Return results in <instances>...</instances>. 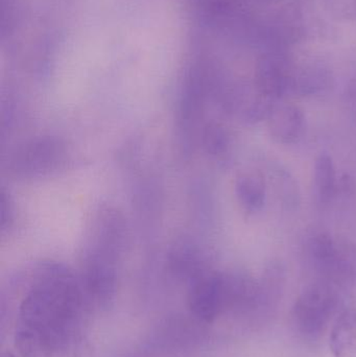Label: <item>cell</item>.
I'll return each mask as SVG.
<instances>
[{
	"mask_svg": "<svg viewBox=\"0 0 356 357\" xmlns=\"http://www.w3.org/2000/svg\"><path fill=\"white\" fill-rule=\"evenodd\" d=\"M81 281L89 301L102 310L110 308L117 289L115 257L92 251L84 266Z\"/></svg>",
	"mask_w": 356,
	"mask_h": 357,
	"instance_id": "cell-3",
	"label": "cell"
},
{
	"mask_svg": "<svg viewBox=\"0 0 356 357\" xmlns=\"http://www.w3.org/2000/svg\"><path fill=\"white\" fill-rule=\"evenodd\" d=\"M314 182L318 202L330 204L338 193L339 181L332 156L323 153L316 159Z\"/></svg>",
	"mask_w": 356,
	"mask_h": 357,
	"instance_id": "cell-11",
	"label": "cell"
},
{
	"mask_svg": "<svg viewBox=\"0 0 356 357\" xmlns=\"http://www.w3.org/2000/svg\"><path fill=\"white\" fill-rule=\"evenodd\" d=\"M277 187L282 201L288 208H295L299 204L298 187L294 178L282 169L277 171Z\"/></svg>",
	"mask_w": 356,
	"mask_h": 357,
	"instance_id": "cell-14",
	"label": "cell"
},
{
	"mask_svg": "<svg viewBox=\"0 0 356 357\" xmlns=\"http://www.w3.org/2000/svg\"><path fill=\"white\" fill-rule=\"evenodd\" d=\"M205 146L210 154L221 156L230 146L229 135L223 126L212 123L207 126L204 135Z\"/></svg>",
	"mask_w": 356,
	"mask_h": 357,
	"instance_id": "cell-13",
	"label": "cell"
},
{
	"mask_svg": "<svg viewBox=\"0 0 356 357\" xmlns=\"http://www.w3.org/2000/svg\"><path fill=\"white\" fill-rule=\"evenodd\" d=\"M340 298L332 283L318 281L307 285L295 301L292 319L299 333L307 337H320L338 310Z\"/></svg>",
	"mask_w": 356,
	"mask_h": 357,
	"instance_id": "cell-2",
	"label": "cell"
},
{
	"mask_svg": "<svg viewBox=\"0 0 356 357\" xmlns=\"http://www.w3.org/2000/svg\"><path fill=\"white\" fill-rule=\"evenodd\" d=\"M332 85V75L321 66H309L295 71L292 92L302 96L321 93Z\"/></svg>",
	"mask_w": 356,
	"mask_h": 357,
	"instance_id": "cell-12",
	"label": "cell"
},
{
	"mask_svg": "<svg viewBox=\"0 0 356 357\" xmlns=\"http://www.w3.org/2000/svg\"><path fill=\"white\" fill-rule=\"evenodd\" d=\"M334 357H356V310H346L339 317L330 333Z\"/></svg>",
	"mask_w": 356,
	"mask_h": 357,
	"instance_id": "cell-10",
	"label": "cell"
},
{
	"mask_svg": "<svg viewBox=\"0 0 356 357\" xmlns=\"http://www.w3.org/2000/svg\"><path fill=\"white\" fill-rule=\"evenodd\" d=\"M307 254L314 268L326 279V282L336 283L340 266V241L327 233H318L309 239Z\"/></svg>",
	"mask_w": 356,
	"mask_h": 357,
	"instance_id": "cell-8",
	"label": "cell"
},
{
	"mask_svg": "<svg viewBox=\"0 0 356 357\" xmlns=\"http://www.w3.org/2000/svg\"><path fill=\"white\" fill-rule=\"evenodd\" d=\"M88 299L82 281L60 264L38 271L21 302L16 347L21 356L68 351L81 331Z\"/></svg>",
	"mask_w": 356,
	"mask_h": 357,
	"instance_id": "cell-1",
	"label": "cell"
},
{
	"mask_svg": "<svg viewBox=\"0 0 356 357\" xmlns=\"http://www.w3.org/2000/svg\"><path fill=\"white\" fill-rule=\"evenodd\" d=\"M188 307L198 320L212 323L225 312L223 276L217 273H205L190 282Z\"/></svg>",
	"mask_w": 356,
	"mask_h": 357,
	"instance_id": "cell-4",
	"label": "cell"
},
{
	"mask_svg": "<svg viewBox=\"0 0 356 357\" xmlns=\"http://www.w3.org/2000/svg\"><path fill=\"white\" fill-rule=\"evenodd\" d=\"M0 357H17L15 356L13 352L10 351H6V350H3V351L1 352V356Z\"/></svg>",
	"mask_w": 356,
	"mask_h": 357,
	"instance_id": "cell-15",
	"label": "cell"
},
{
	"mask_svg": "<svg viewBox=\"0 0 356 357\" xmlns=\"http://www.w3.org/2000/svg\"><path fill=\"white\" fill-rule=\"evenodd\" d=\"M295 70L288 59L280 52L263 56L257 65L256 86L258 93L277 100L292 92Z\"/></svg>",
	"mask_w": 356,
	"mask_h": 357,
	"instance_id": "cell-6",
	"label": "cell"
},
{
	"mask_svg": "<svg viewBox=\"0 0 356 357\" xmlns=\"http://www.w3.org/2000/svg\"><path fill=\"white\" fill-rule=\"evenodd\" d=\"M65 148L56 138L33 140L20 150L14 160L18 175L36 176L54 171L62 163Z\"/></svg>",
	"mask_w": 356,
	"mask_h": 357,
	"instance_id": "cell-5",
	"label": "cell"
},
{
	"mask_svg": "<svg viewBox=\"0 0 356 357\" xmlns=\"http://www.w3.org/2000/svg\"><path fill=\"white\" fill-rule=\"evenodd\" d=\"M235 195L238 203L248 214L261 212L267 202V185L259 172H247L236 180Z\"/></svg>",
	"mask_w": 356,
	"mask_h": 357,
	"instance_id": "cell-9",
	"label": "cell"
},
{
	"mask_svg": "<svg viewBox=\"0 0 356 357\" xmlns=\"http://www.w3.org/2000/svg\"><path fill=\"white\" fill-rule=\"evenodd\" d=\"M2 211L6 212V208L2 207ZM8 214H10V206H8Z\"/></svg>",
	"mask_w": 356,
	"mask_h": 357,
	"instance_id": "cell-16",
	"label": "cell"
},
{
	"mask_svg": "<svg viewBox=\"0 0 356 357\" xmlns=\"http://www.w3.org/2000/svg\"><path fill=\"white\" fill-rule=\"evenodd\" d=\"M270 135L280 144H297L304 135L307 119L295 105H275L267 119Z\"/></svg>",
	"mask_w": 356,
	"mask_h": 357,
	"instance_id": "cell-7",
	"label": "cell"
}]
</instances>
